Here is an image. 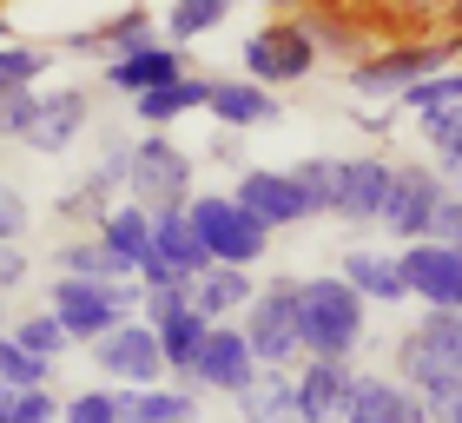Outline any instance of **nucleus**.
<instances>
[{
  "label": "nucleus",
  "instance_id": "1",
  "mask_svg": "<svg viewBox=\"0 0 462 423\" xmlns=\"http://www.w3.org/2000/svg\"><path fill=\"white\" fill-rule=\"evenodd\" d=\"M370 331V298L344 271L337 278H298V337L304 357H356Z\"/></svg>",
  "mask_w": 462,
  "mask_h": 423
},
{
  "label": "nucleus",
  "instance_id": "2",
  "mask_svg": "<svg viewBox=\"0 0 462 423\" xmlns=\"http://www.w3.org/2000/svg\"><path fill=\"white\" fill-rule=\"evenodd\" d=\"M456 53H462V33H396V40H376L364 60H350V87L364 99H396L410 80L456 67Z\"/></svg>",
  "mask_w": 462,
  "mask_h": 423
},
{
  "label": "nucleus",
  "instance_id": "3",
  "mask_svg": "<svg viewBox=\"0 0 462 423\" xmlns=\"http://www.w3.org/2000/svg\"><path fill=\"white\" fill-rule=\"evenodd\" d=\"M139 298H145L139 278H79V271H60L47 305L60 311V324H67L73 344H93V337H106L119 317H133Z\"/></svg>",
  "mask_w": 462,
  "mask_h": 423
},
{
  "label": "nucleus",
  "instance_id": "4",
  "mask_svg": "<svg viewBox=\"0 0 462 423\" xmlns=\"http://www.w3.org/2000/svg\"><path fill=\"white\" fill-rule=\"evenodd\" d=\"M185 212H192L199 239H205V251H212L218 265H264L271 225H264L251 205H238L231 193H192V199H185Z\"/></svg>",
  "mask_w": 462,
  "mask_h": 423
},
{
  "label": "nucleus",
  "instance_id": "5",
  "mask_svg": "<svg viewBox=\"0 0 462 423\" xmlns=\"http://www.w3.org/2000/svg\"><path fill=\"white\" fill-rule=\"evenodd\" d=\"M238 324L258 351V364H284L298 371L304 364V337H298V278H264L251 291V305L238 311Z\"/></svg>",
  "mask_w": 462,
  "mask_h": 423
},
{
  "label": "nucleus",
  "instance_id": "6",
  "mask_svg": "<svg viewBox=\"0 0 462 423\" xmlns=\"http://www.w3.org/2000/svg\"><path fill=\"white\" fill-rule=\"evenodd\" d=\"M318 40H310V27L298 14H278V20H264L258 33L245 40V73L251 80H264V87H298V80L318 73Z\"/></svg>",
  "mask_w": 462,
  "mask_h": 423
},
{
  "label": "nucleus",
  "instance_id": "7",
  "mask_svg": "<svg viewBox=\"0 0 462 423\" xmlns=\"http://www.w3.org/2000/svg\"><path fill=\"white\" fill-rule=\"evenodd\" d=\"M390 371L403 377V384L423 397V410L430 417H449L456 410V390H462V371H456V357L436 344V337L423 324H410L403 337H396V351H390Z\"/></svg>",
  "mask_w": 462,
  "mask_h": 423
},
{
  "label": "nucleus",
  "instance_id": "8",
  "mask_svg": "<svg viewBox=\"0 0 462 423\" xmlns=\"http://www.w3.org/2000/svg\"><path fill=\"white\" fill-rule=\"evenodd\" d=\"M125 193L139 205H185L192 199V159L179 153V139H165V126H145V139L133 146V173H125Z\"/></svg>",
  "mask_w": 462,
  "mask_h": 423
},
{
  "label": "nucleus",
  "instance_id": "9",
  "mask_svg": "<svg viewBox=\"0 0 462 423\" xmlns=\"http://www.w3.org/2000/svg\"><path fill=\"white\" fill-rule=\"evenodd\" d=\"M456 193V185L436 173V165H396L390 173V199L383 212H376V225H390V239H430L436 231V212H443V199Z\"/></svg>",
  "mask_w": 462,
  "mask_h": 423
},
{
  "label": "nucleus",
  "instance_id": "10",
  "mask_svg": "<svg viewBox=\"0 0 462 423\" xmlns=\"http://www.w3.org/2000/svg\"><path fill=\"white\" fill-rule=\"evenodd\" d=\"M93 364L113 377V384H165L172 377V364H165V351H159V331H152V317H119V324L106 337H93Z\"/></svg>",
  "mask_w": 462,
  "mask_h": 423
},
{
  "label": "nucleus",
  "instance_id": "11",
  "mask_svg": "<svg viewBox=\"0 0 462 423\" xmlns=\"http://www.w3.org/2000/svg\"><path fill=\"white\" fill-rule=\"evenodd\" d=\"M251 377H258V351H251L245 324H231V317H218L212 331H205L199 344V364H192V384L199 390H218V397H238Z\"/></svg>",
  "mask_w": 462,
  "mask_h": 423
},
{
  "label": "nucleus",
  "instance_id": "12",
  "mask_svg": "<svg viewBox=\"0 0 462 423\" xmlns=\"http://www.w3.org/2000/svg\"><path fill=\"white\" fill-rule=\"evenodd\" d=\"M403 265V285L416 305H462V251L443 245V239H410L396 251Z\"/></svg>",
  "mask_w": 462,
  "mask_h": 423
},
{
  "label": "nucleus",
  "instance_id": "13",
  "mask_svg": "<svg viewBox=\"0 0 462 423\" xmlns=\"http://www.w3.org/2000/svg\"><path fill=\"white\" fill-rule=\"evenodd\" d=\"M179 73H192L185 67V53H179V40H133V47H119L106 53V87L113 93H145V87H165V80H179Z\"/></svg>",
  "mask_w": 462,
  "mask_h": 423
},
{
  "label": "nucleus",
  "instance_id": "14",
  "mask_svg": "<svg viewBox=\"0 0 462 423\" xmlns=\"http://www.w3.org/2000/svg\"><path fill=\"white\" fill-rule=\"evenodd\" d=\"M390 173L396 165L383 153H364V159H337V185H330V212L350 225H376V212L390 199Z\"/></svg>",
  "mask_w": 462,
  "mask_h": 423
},
{
  "label": "nucleus",
  "instance_id": "15",
  "mask_svg": "<svg viewBox=\"0 0 462 423\" xmlns=\"http://www.w3.org/2000/svg\"><path fill=\"white\" fill-rule=\"evenodd\" d=\"M344 423H430V410L396 371H356Z\"/></svg>",
  "mask_w": 462,
  "mask_h": 423
},
{
  "label": "nucleus",
  "instance_id": "16",
  "mask_svg": "<svg viewBox=\"0 0 462 423\" xmlns=\"http://www.w3.org/2000/svg\"><path fill=\"white\" fill-rule=\"evenodd\" d=\"M87 119H93V99L87 93H79V87H53V93H40L20 146H33V153H67V146L87 133Z\"/></svg>",
  "mask_w": 462,
  "mask_h": 423
},
{
  "label": "nucleus",
  "instance_id": "17",
  "mask_svg": "<svg viewBox=\"0 0 462 423\" xmlns=\"http://www.w3.org/2000/svg\"><path fill=\"white\" fill-rule=\"evenodd\" d=\"M231 199L251 205L271 231H284V225H304V219H310V205H304V193H298V179H291V173H271V165H245L238 185H231Z\"/></svg>",
  "mask_w": 462,
  "mask_h": 423
},
{
  "label": "nucleus",
  "instance_id": "18",
  "mask_svg": "<svg viewBox=\"0 0 462 423\" xmlns=\"http://www.w3.org/2000/svg\"><path fill=\"white\" fill-rule=\"evenodd\" d=\"M350 357H304L298 364V417L304 423H337L350 410Z\"/></svg>",
  "mask_w": 462,
  "mask_h": 423
},
{
  "label": "nucleus",
  "instance_id": "19",
  "mask_svg": "<svg viewBox=\"0 0 462 423\" xmlns=\"http://www.w3.org/2000/svg\"><path fill=\"white\" fill-rule=\"evenodd\" d=\"M93 231H99V245L113 251V265L125 271V278H139V265L152 258V205H139L133 193H125Z\"/></svg>",
  "mask_w": 462,
  "mask_h": 423
},
{
  "label": "nucleus",
  "instance_id": "20",
  "mask_svg": "<svg viewBox=\"0 0 462 423\" xmlns=\"http://www.w3.org/2000/svg\"><path fill=\"white\" fill-rule=\"evenodd\" d=\"M298 20L310 27L318 53H330V60H364V53L376 47V27H370L364 0H356V7H304Z\"/></svg>",
  "mask_w": 462,
  "mask_h": 423
},
{
  "label": "nucleus",
  "instance_id": "21",
  "mask_svg": "<svg viewBox=\"0 0 462 423\" xmlns=\"http://www.w3.org/2000/svg\"><path fill=\"white\" fill-rule=\"evenodd\" d=\"M205 113H212L218 126H231V133H251V126L278 119V87H264V80H212V99H205Z\"/></svg>",
  "mask_w": 462,
  "mask_h": 423
},
{
  "label": "nucleus",
  "instance_id": "22",
  "mask_svg": "<svg viewBox=\"0 0 462 423\" xmlns=\"http://www.w3.org/2000/svg\"><path fill=\"white\" fill-rule=\"evenodd\" d=\"M199 417V384H119V423H192Z\"/></svg>",
  "mask_w": 462,
  "mask_h": 423
},
{
  "label": "nucleus",
  "instance_id": "23",
  "mask_svg": "<svg viewBox=\"0 0 462 423\" xmlns=\"http://www.w3.org/2000/svg\"><path fill=\"white\" fill-rule=\"evenodd\" d=\"M152 258L172 265L179 278H192V271L212 265V251H205V239H199V225H192V212H185V205L152 212Z\"/></svg>",
  "mask_w": 462,
  "mask_h": 423
},
{
  "label": "nucleus",
  "instance_id": "24",
  "mask_svg": "<svg viewBox=\"0 0 462 423\" xmlns=\"http://www.w3.org/2000/svg\"><path fill=\"white\" fill-rule=\"evenodd\" d=\"M251 291H258V278H251V265H205V271H192V305L212 317H238L245 305H251Z\"/></svg>",
  "mask_w": 462,
  "mask_h": 423
},
{
  "label": "nucleus",
  "instance_id": "25",
  "mask_svg": "<svg viewBox=\"0 0 462 423\" xmlns=\"http://www.w3.org/2000/svg\"><path fill=\"white\" fill-rule=\"evenodd\" d=\"M251 423H284V417H298V371H284V364H258V377L231 397Z\"/></svg>",
  "mask_w": 462,
  "mask_h": 423
},
{
  "label": "nucleus",
  "instance_id": "26",
  "mask_svg": "<svg viewBox=\"0 0 462 423\" xmlns=\"http://www.w3.org/2000/svg\"><path fill=\"white\" fill-rule=\"evenodd\" d=\"M205 99H212V80L205 73H179V80H165V87L133 93V113H139V126H172L185 113H199Z\"/></svg>",
  "mask_w": 462,
  "mask_h": 423
},
{
  "label": "nucleus",
  "instance_id": "27",
  "mask_svg": "<svg viewBox=\"0 0 462 423\" xmlns=\"http://www.w3.org/2000/svg\"><path fill=\"white\" fill-rule=\"evenodd\" d=\"M337 271L364 291L370 305H403L410 285H403V265H396V251H344Z\"/></svg>",
  "mask_w": 462,
  "mask_h": 423
},
{
  "label": "nucleus",
  "instance_id": "28",
  "mask_svg": "<svg viewBox=\"0 0 462 423\" xmlns=\"http://www.w3.org/2000/svg\"><path fill=\"white\" fill-rule=\"evenodd\" d=\"M152 33V14L139 7H119V14H106L99 27H79V33H67L60 40V53H119V47H133V40H145Z\"/></svg>",
  "mask_w": 462,
  "mask_h": 423
},
{
  "label": "nucleus",
  "instance_id": "29",
  "mask_svg": "<svg viewBox=\"0 0 462 423\" xmlns=\"http://www.w3.org/2000/svg\"><path fill=\"white\" fill-rule=\"evenodd\" d=\"M152 331H159L165 364H172L179 377H192V364H199V344H205V331H212V317H205L199 305H179V311H165Z\"/></svg>",
  "mask_w": 462,
  "mask_h": 423
},
{
  "label": "nucleus",
  "instance_id": "30",
  "mask_svg": "<svg viewBox=\"0 0 462 423\" xmlns=\"http://www.w3.org/2000/svg\"><path fill=\"white\" fill-rule=\"evenodd\" d=\"M231 7H238V0H172V7H165V40H205V33H218L225 20H231Z\"/></svg>",
  "mask_w": 462,
  "mask_h": 423
},
{
  "label": "nucleus",
  "instance_id": "31",
  "mask_svg": "<svg viewBox=\"0 0 462 423\" xmlns=\"http://www.w3.org/2000/svg\"><path fill=\"white\" fill-rule=\"evenodd\" d=\"M53 265L60 271H79V278H125V271L113 265V251L99 245V231H79V239H67L53 251Z\"/></svg>",
  "mask_w": 462,
  "mask_h": 423
},
{
  "label": "nucleus",
  "instance_id": "32",
  "mask_svg": "<svg viewBox=\"0 0 462 423\" xmlns=\"http://www.w3.org/2000/svg\"><path fill=\"white\" fill-rule=\"evenodd\" d=\"M60 417L47 384H0V423H47Z\"/></svg>",
  "mask_w": 462,
  "mask_h": 423
},
{
  "label": "nucleus",
  "instance_id": "33",
  "mask_svg": "<svg viewBox=\"0 0 462 423\" xmlns=\"http://www.w3.org/2000/svg\"><path fill=\"white\" fill-rule=\"evenodd\" d=\"M53 377V357L27 351L20 337H0V384H47Z\"/></svg>",
  "mask_w": 462,
  "mask_h": 423
},
{
  "label": "nucleus",
  "instance_id": "34",
  "mask_svg": "<svg viewBox=\"0 0 462 423\" xmlns=\"http://www.w3.org/2000/svg\"><path fill=\"white\" fill-rule=\"evenodd\" d=\"M106 212H113V205L99 199L87 179H79V185H67V193L53 199V219H60V225H73V231H93L99 219H106Z\"/></svg>",
  "mask_w": 462,
  "mask_h": 423
},
{
  "label": "nucleus",
  "instance_id": "35",
  "mask_svg": "<svg viewBox=\"0 0 462 423\" xmlns=\"http://www.w3.org/2000/svg\"><path fill=\"white\" fill-rule=\"evenodd\" d=\"M396 99L416 106V113H423V106H456V99H462V67H436V73H423V80H410Z\"/></svg>",
  "mask_w": 462,
  "mask_h": 423
},
{
  "label": "nucleus",
  "instance_id": "36",
  "mask_svg": "<svg viewBox=\"0 0 462 423\" xmlns=\"http://www.w3.org/2000/svg\"><path fill=\"white\" fill-rule=\"evenodd\" d=\"M53 60H60V53H47V47H27V40H0V73L20 80V87H40Z\"/></svg>",
  "mask_w": 462,
  "mask_h": 423
},
{
  "label": "nucleus",
  "instance_id": "37",
  "mask_svg": "<svg viewBox=\"0 0 462 423\" xmlns=\"http://www.w3.org/2000/svg\"><path fill=\"white\" fill-rule=\"evenodd\" d=\"M14 337H20V344H27V351H40V357H60V351L73 344L53 305H47V311H33V317H20V324H14Z\"/></svg>",
  "mask_w": 462,
  "mask_h": 423
},
{
  "label": "nucleus",
  "instance_id": "38",
  "mask_svg": "<svg viewBox=\"0 0 462 423\" xmlns=\"http://www.w3.org/2000/svg\"><path fill=\"white\" fill-rule=\"evenodd\" d=\"M416 126H423V139H430L436 159H443V153H462V99H456V106H423Z\"/></svg>",
  "mask_w": 462,
  "mask_h": 423
},
{
  "label": "nucleus",
  "instance_id": "39",
  "mask_svg": "<svg viewBox=\"0 0 462 423\" xmlns=\"http://www.w3.org/2000/svg\"><path fill=\"white\" fill-rule=\"evenodd\" d=\"M33 106H40V87H20V80L0 73V139H20V133H27Z\"/></svg>",
  "mask_w": 462,
  "mask_h": 423
},
{
  "label": "nucleus",
  "instance_id": "40",
  "mask_svg": "<svg viewBox=\"0 0 462 423\" xmlns=\"http://www.w3.org/2000/svg\"><path fill=\"white\" fill-rule=\"evenodd\" d=\"M291 179H298V193H304V205H310V219H318V212H330L337 159H298V165H291Z\"/></svg>",
  "mask_w": 462,
  "mask_h": 423
},
{
  "label": "nucleus",
  "instance_id": "41",
  "mask_svg": "<svg viewBox=\"0 0 462 423\" xmlns=\"http://www.w3.org/2000/svg\"><path fill=\"white\" fill-rule=\"evenodd\" d=\"M436 344H443L449 357H456V371H462V305H423V317H416Z\"/></svg>",
  "mask_w": 462,
  "mask_h": 423
},
{
  "label": "nucleus",
  "instance_id": "42",
  "mask_svg": "<svg viewBox=\"0 0 462 423\" xmlns=\"http://www.w3.org/2000/svg\"><path fill=\"white\" fill-rule=\"evenodd\" d=\"M67 423H119V390H79L67 404Z\"/></svg>",
  "mask_w": 462,
  "mask_h": 423
},
{
  "label": "nucleus",
  "instance_id": "43",
  "mask_svg": "<svg viewBox=\"0 0 462 423\" xmlns=\"http://www.w3.org/2000/svg\"><path fill=\"white\" fill-rule=\"evenodd\" d=\"M27 199H20V185H7L0 179V239H20V231H27Z\"/></svg>",
  "mask_w": 462,
  "mask_h": 423
},
{
  "label": "nucleus",
  "instance_id": "44",
  "mask_svg": "<svg viewBox=\"0 0 462 423\" xmlns=\"http://www.w3.org/2000/svg\"><path fill=\"white\" fill-rule=\"evenodd\" d=\"M20 285H27V251H20V239H0V291Z\"/></svg>",
  "mask_w": 462,
  "mask_h": 423
},
{
  "label": "nucleus",
  "instance_id": "45",
  "mask_svg": "<svg viewBox=\"0 0 462 423\" xmlns=\"http://www.w3.org/2000/svg\"><path fill=\"white\" fill-rule=\"evenodd\" d=\"M430 239H443V245H456L462 251V193H449L443 199V212H436V231Z\"/></svg>",
  "mask_w": 462,
  "mask_h": 423
},
{
  "label": "nucleus",
  "instance_id": "46",
  "mask_svg": "<svg viewBox=\"0 0 462 423\" xmlns=\"http://www.w3.org/2000/svg\"><path fill=\"white\" fill-rule=\"evenodd\" d=\"M212 159H218V165H238V133H231V126H218V139H212Z\"/></svg>",
  "mask_w": 462,
  "mask_h": 423
},
{
  "label": "nucleus",
  "instance_id": "47",
  "mask_svg": "<svg viewBox=\"0 0 462 423\" xmlns=\"http://www.w3.org/2000/svg\"><path fill=\"white\" fill-rule=\"evenodd\" d=\"M271 7H284V14H304V7H356V0H271Z\"/></svg>",
  "mask_w": 462,
  "mask_h": 423
},
{
  "label": "nucleus",
  "instance_id": "48",
  "mask_svg": "<svg viewBox=\"0 0 462 423\" xmlns=\"http://www.w3.org/2000/svg\"><path fill=\"white\" fill-rule=\"evenodd\" d=\"M356 126H364V133H390V126H396V106H390V113H356Z\"/></svg>",
  "mask_w": 462,
  "mask_h": 423
},
{
  "label": "nucleus",
  "instance_id": "49",
  "mask_svg": "<svg viewBox=\"0 0 462 423\" xmlns=\"http://www.w3.org/2000/svg\"><path fill=\"white\" fill-rule=\"evenodd\" d=\"M443 20H449V33H462V0H443Z\"/></svg>",
  "mask_w": 462,
  "mask_h": 423
},
{
  "label": "nucleus",
  "instance_id": "50",
  "mask_svg": "<svg viewBox=\"0 0 462 423\" xmlns=\"http://www.w3.org/2000/svg\"><path fill=\"white\" fill-rule=\"evenodd\" d=\"M449 417H456V423H462V390H456V410H449Z\"/></svg>",
  "mask_w": 462,
  "mask_h": 423
},
{
  "label": "nucleus",
  "instance_id": "51",
  "mask_svg": "<svg viewBox=\"0 0 462 423\" xmlns=\"http://www.w3.org/2000/svg\"><path fill=\"white\" fill-rule=\"evenodd\" d=\"M0 40H7V20H0Z\"/></svg>",
  "mask_w": 462,
  "mask_h": 423
}]
</instances>
